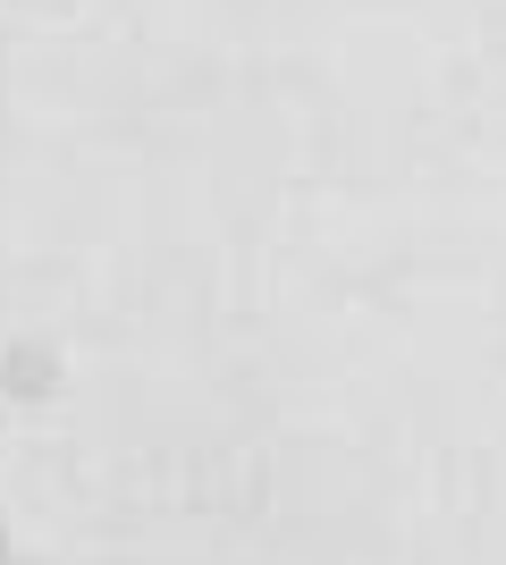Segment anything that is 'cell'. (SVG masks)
<instances>
[{
    "label": "cell",
    "mask_w": 506,
    "mask_h": 565,
    "mask_svg": "<svg viewBox=\"0 0 506 565\" xmlns=\"http://www.w3.org/2000/svg\"><path fill=\"white\" fill-rule=\"evenodd\" d=\"M60 388V354L51 347H9L0 354V397H51Z\"/></svg>",
    "instance_id": "1"
},
{
    "label": "cell",
    "mask_w": 506,
    "mask_h": 565,
    "mask_svg": "<svg viewBox=\"0 0 506 565\" xmlns=\"http://www.w3.org/2000/svg\"><path fill=\"white\" fill-rule=\"evenodd\" d=\"M9 557H18V541H9V523H0V565H9Z\"/></svg>",
    "instance_id": "2"
},
{
    "label": "cell",
    "mask_w": 506,
    "mask_h": 565,
    "mask_svg": "<svg viewBox=\"0 0 506 565\" xmlns=\"http://www.w3.org/2000/svg\"><path fill=\"white\" fill-rule=\"evenodd\" d=\"M9 565H43V557H9Z\"/></svg>",
    "instance_id": "3"
}]
</instances>
